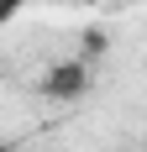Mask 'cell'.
<instances>
[{"label": "cell", "instance_id": "cell-3", "mask_svg": "<svg viewBox=\"0 0 147 152\" xmlns=\"http://www.w3.org/2000/svg\"><path fill=\"white\" fill-rule=\"evenodd\" d=\"M0 152H5V147H0Z\"/></svg>", "mask_w": 147, "mask_h": 152}, {"label": "cell", "instance_id": "cell-2", "mask_svg": "<svg viewBox=\"0 0 147 152\" xmlns=\"http://www.w3.org/2000/svg\"><path fill=\"white\" fill-rule=\"evenodd\" d=\"M26 5H32V0H0V26H5V21H16Z\"/></svg>", "mask_w": 147, "mask_h": 152}, {"label": "cell", "instance_id": "cell-1", "mask_svg": "<svg viewBox=\"0 0 147 152\" xmlns=\"http://www.w3.org/2000/svg\"><path fill=\"white\" fill-rule=\"evenodd\" d=\"M79 79H84V74L68 63V68H58V74H53V84H47V89H53V94H58V89H79Z\"/></svg>", "mask_w": 147, "mask_h": 152}]
</instances>
